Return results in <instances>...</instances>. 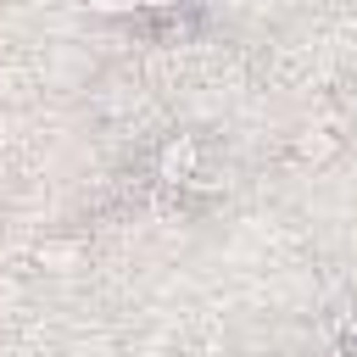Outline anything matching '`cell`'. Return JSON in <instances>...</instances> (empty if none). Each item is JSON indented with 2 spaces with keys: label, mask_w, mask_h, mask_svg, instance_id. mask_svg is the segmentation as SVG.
<instances>
[{
  "label": "cell",
  "mask_w": 357,
  "mask_h": 357,
  "mask_svg": "<svg viewBox=\"0 0 357 357\" xmlns=\"http://www.w3.org/2000/svg\"><path fill=\"white\" fill-rule=\"evenodd\" d=\"M190 162H195V145H190V139H173V145L162 151V178H184Z\"/></svg>",
  "instance_id": "1"
},
{
  "label": "cell",
  "mask_w": 357,
  "mask_h": 357,
  "mask_svg": "<svg viewBox=\"0 0 357 357\" xmlns=\"http://www.w3.org/2000/svg\"><path fill=\"white\" fill-rule=\"evenodd\" d=\"M89 6H95V11H134L139 0H89Z\"/></svg>",
  "instance_id": "2"
},
{
  "label": "cell",
  "mask_w": 357,
  "mask_h": 357,
  "mask_svg": "<svg viewBox=\"0 0 357 357\" xmlns=\"http://www.w3.org/2000/svg\"><path fill=\"white\" fill-rule=\"evenodd\" d=\"M139 6H178V0H139Z\"/></svg>",
  "instance_id": "3"
}]
</instances>
